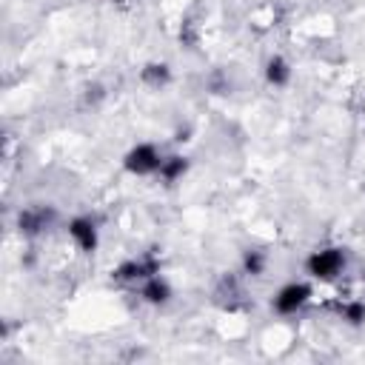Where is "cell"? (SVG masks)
Wrapping results in <instances>:
<instances>
[{"label":"cell","mask_w":365,"mask_h":365,"mask_svg":"<svg viewBox=\"0 0 365 365\" xmlns=\"http://www.w3.org/2000/svg\"><path fill=\"white\" fill-rule=\"evenodd\" d=\"M140 297H143L148 305H165V302L171 299V285H168L160 274H154V277H148L145 282H140Z\"/></svg>","instance_id":"ba28073f"},{"label":"cell","mask_w":365,"mask_h":365,"mask_svg":"<svg viewBox=\"0 0 365 365\" xmlns=\"http://www.w3.org/2000/svg\"><path fill=\"white\" fill-rule=\"evenodd\" d=\"M160 163H163V157H160V148H157L154 143H137V145L128 148L125 157H123V168H125L128 174H134V177L157 174V171H160Z\"/></svg>","instance_id":"3957f363"},{"label":"cell","mask_w":365,"mask_h":365,"mask_svg":"<svg viewBox=\"0 0 365 365\" xmlns=\"http://www.w3.org/2000/svg\"><path fill=\"white\" fill-rule=\"evenodd\" d=\"M103 97V86H88L86 88V103H97Z\"/></svg>","instance_id":"5bb4252c"},{"label":"cell","mask_w":365,"mask_h":365,"mask_svg":"<svg viewBox=\"0 0 365 365\" xmlns=\"http://www.w3.org/2000/svg\"><path fill=\"white\" fill-rule=\"evenodd\" d=\"M111 3H123V0H111Z\"/></svg>","instance_id":"9a60e30c"},{"label":"cell","mask_w":365,"mask_h":365,"mask_svg":"<svg viewBox=\"0 0 365 365\" xmlns=\"http://www.w3.org/2000/svg\"><path fill=\"white\" fill-rule=\"evenodd\" d=\"M265 80H268V86H274V88L288 86V80H291V66H288V60H285V57H271V60L265 63Z\"/></svg>","instance_id":"30bf717a"},{"label":"cell","mask_w":365,"mask_h":365,"mask_svg":"<svg viewBox=\"0 0 365 365\" xmlns=\"http://www.w3.org/2000/svg\"><path fill=\"white\" fill-rule=\"evenodd\" d=\"M336 314L348 322V325H365V302L362 299H348L336 305Z\"/></svg>","instance_id":"7c38bea8"},{"label":"cell","mask_w":365,"mask_h":365,"mask_svg":"<svg viewBox=\"0 0 365 365\" xmlns=\"http://www.w3.org/2000/svg\"><path fill=\"white\" fill-rule=\"evenodd\" d=\"M214 305L222 308V311H228V314L242 311L248 305L245 302V291H242V285H240V279L234 274H222L220 277V282L214 288Z\"/></svg>","instance_id":"8992f818"},{"label":"cell","mask_w":365,"mask_h":365,"mask_svg":"<svg viewBox=\"0 0 365 365\" xmlns=\"http://www.w3.org/2000/svg\"><path fill=\"white\" fill-rule=\"evenodd\" d=\"M185 171H188V160H185L182 154H171V157H163L157 174H160L165 182H174V180H180Z\"/></svg>","instance_id":"8fae6325"},{"label":"cell","mask_w":365,"mask_h":365,"mask_svg":"<svg viewBox=\"0 0 365 365\" xmlns=\"http://www.w3.org/2000/svg\"><path fill=\"white\" fill-rule=\"evenodd\" d=\"M140 80L148 86V88H165L168 83H171V68H168V63H145L143 68H140Z\"/></svg>","instance_id":"9c48e42d"},{"label":"cell","mask_w":365,"mask_h":365,"mask_svg":"<svg viewBox=\"0 0 365 365\" xmlns=\"http://www.w3.org/2000/svg\"><path fill=\"white\" fill-rule=\"evenodd\" d=\"M242 271H245L248 277H262V274H265V254L257 251V248H248V251L242 254Z\"/></svg>","instance_id":"4fadbf2b"},{"label":"cell","mask_w":365,"mask_h":365,"mask_svg":"<svg viewBox=\"0 0 365 365\" xmlns=\"http://www.w3.org/2000/svg\"><path fill=\"white\" fill-rule=\"evenodd\" d=\"M311 294H314V288H311L308 282H288V285H282V288L277 291V297L271 299V308H274L277 314H282V317L297 314V311L311 299Z\"/></svg>","instance_id":"277c9868"},{"label":"cell","mask_w":365,"mask_h":365,"mask_svg":"<svg viewBox=\"0 0 365 365\" xmlns=\"http://www.w3.org/2000/svg\"><path fill=\"white\" fill-rule=\"evenodd\" d=\"M68 237L74 240V245H77L83 254H94L97 245H100L97 225H94L91 217H74V220H68Z\"/></svg>","instance_id":"52a82bcc"},{"label":"cell","mask_w":365,"mask_h":365,"mask_svg":"<svg viewBox=\"0 0 365 365\" xmlns=\"http://www.w3.org/2000/svg\"><path fill=\"white\" fill-rule=\"evenodd\" d=\"M160 268H163V259H160L154 251H145L143 257L123 259V262L111 271V279H114V282H125V285H137V282H145L148 277L160 274Z\"/></svg>","instance_id":"7a4b0ae2"},{"label":"cell","mask_w":365,"mask_h":365,"mask_svg":"<svg viewBox=\"0 0 365 365\" xmlns=\"http://www.w3.org/2000/svg\"><path fill=\"white\" fill-rule=\"evenodd\" d=\"M54 220H57L54 205H29V208H23V211L17 214V231H20L23 237H37V234H43Z\"/></svg>","instance_id":"5b68a950"},{"label":"cell","mask_w":365,"mask_h":365,"mask_svg":"<svg viewBox=\"0 0 365 365\" xmlns=\"http://www.w3.org/2000/svg\"><path fill=\"white\" fill-rule=\"evenodd\" d=\"M345 262H348L345 248L328 245V248H317V251L308 254L305 271H308L314 279H319V282H331V279H336V277L345 271Z\"/></svg>","instance_id":"6da1fadb"}]
</instances>
